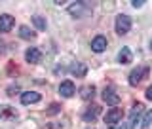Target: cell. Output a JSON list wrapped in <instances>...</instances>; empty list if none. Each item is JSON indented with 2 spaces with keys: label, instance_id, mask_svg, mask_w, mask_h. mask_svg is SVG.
<instances>
[{
  "label": "cell",
  "instance_id": "ffe728a7",
  "mask_svg": "<svg viewBox=\"0 0 152 129\" xmlns=\"http://www.w3.org/2000/svg\"><path fill=\"white\" fill-rule=\"evenodd\" d=\"M112 129H129V125H127V123H124V122H120L118 125H114Z\"/></svg>",
  "mask_w": 152,
  "mask_h": 129
},
{
  "label": "cell",
  "instance_id": "603a6c76",
  "mask_svg": "<svg viewBox=\"0 0 152 129\" xmlns=\"http://www.w3.org/2000/svg\"><path fill=\"white\" fill-rule=\"evenodd\" d=\"M4 51H6V47H4V44H2V42H0V55H2Z\"/></svg>",
  "mask_w": 152,
  "mask_h": 129
},
{
  "label": "cell",
  "instance_id": "2e32d148",
  "mask_svg": "<svg viewBox=\"0 0 152 129\" xmlns=\"http://www.w3.org/2000/svg\"><path fill=\"white\" fill-rule=\"evenodd\" d=\"M32 23H34V27L38 28V31H46V27H48L46 19L42 15H34V17H32Z\"/></svg>",
  "mask_w": 152,
  "mask_h": 129
},
{
  "label": "cell",
  "instance_id": "ac0fdd59",
  "mask_svg": "<svg viewBox=\"0 0 152 129\" xmlns=\"http://www.w3.org/2000/svg\"><path fill=\"white\" fill-rule=\"evenodd\" d=\"M150 123H152V110L145 112V118L141 120V127H142V129H146V127H150Z\"/></svg>",
  "mask_w": 152,
  "mask_h": 129
},
{
  "label": "cell",
  "instance_id": "8fae6325",
  "mask_svg": "<svg viewBox=\"0 0 152 129\" xmlns=\"http://www.w3.org/2000/svg\"><path fill=\"white\" fill-rule=\"evenodd\" d=\"M84 12H86V4L84 2H76V4H70L69 6V13L74 15V17H82Z\"/></svg>",
  "mask_w": 152,
  "mask_h": 129
},
{
  "label": "cell",
  "instance_id": "7c38bea8",
  "mask_svg": "<svg viewBox=\"0 0 152 129\" xmlns=\"http://www.w3.org/2000/svg\"><path fill=\"white\" fill-rule=\"evenodd\" d=\"M99 112H101V108H99V106H97V104H91V106H89V108H88V110H86V112H84V116H82V118H84V120H86V122H93V120H95V118H97V116H99Z\"/></svg>",
  "mask_w": 152,
  "mask_h": 129
},
{
  "label": "cell",
  "instance_id": "5b68a950",
  "mask_svg": "<svg viewBox=\"0 0 152 129\" xmlns=\"http://www.w3.org/2000/svg\"><path fill=\"white\" fill-rule=\"evenodd\" d=\"M103 101L107 103V104H110V106H118L120 104V95H118L114 89H104L103 91Z\"/></svg>",
  "mask_w": 152,
  "mask_h": 129
},
{
  "label": "cell",
  "instance_id": "30bf717a",
  "mask_svg": "<svg viewBox=\"0 0 152 129\" xmlns=\"http://www.w3.org/2000/svg\"><path fill=\"white\" fill-rule=\"evenodd\" d=\"M40 101V93H36V91H25V93H21V103L23 104H34Z\"/></svg>",
  "mask_w": 152,
  "mask_h": 129
},
{
  "label": "cell",
  "instance_id": "6da1fadb",
  "mask_svg": "<svg viewBox=\"0 0 152 129\" xmlns=\"http://www.w3.org/2000/svg\"><path fill=\"white\" fill-rule=\"evenodd\" d=\"M122 116H124L122 108H110V110L107 112V116H104V123L112 129L114 125H118V123L122 122Z\"/></svg>",
  "mask_w": 152,
  "mask_h": 129
},
{
  "label": "cell",
  "instance_id": "5bb4252c",
  "mask_svg": "<svg viewBox=\"0 0 152 129\" xmlns=\"http://www.w3.org/2000/svg\"><path fill=\"white\" fill-rule=\"evenodd\" d=\"M118 61H120L122 65L131 63V50H129V47H122V51L118 53Z\"/></svg>",
  "mask_w": 152,
  "mask_h": 129
},
{
  "label": "cell",
  "instance_id": "4fadbf2b",
  "mask_svg": "<svg viewBox=\"0 0 152 129\" xmlns=\"http://www.w3.org/2000/svg\"><path fill=\"white\" fill-rule=\"evenodd\" d=\"M70 72H72L74 76H78V78H84L86 72H88V69H86L84 63H74L72 66H70Z\"/></svg>",
  "mask_w": 152,
  "mask_h": 129
},
{
  "label": "cell",
  "instance_id": "7a4b0ae2",
  "mask_svg": "<svg viewBox=\"0 0 152 129\" xmlns=\"http://www.w3.org/2000/svg\"><path fill=\"white\" fill-rule=\"evenodd\" d=\"M129 28H131V19H129V15H118L116 17V32L118 34H127L129 32Z\"/></svg>",
  "mask_w": 152,
  "mask_h": 129
},
{
  "label": "cell",
  "instance_id": "52a82bcc",
  "mask_svg": "<svg viewBox=\"0 0 152 129\" xmlns=\"http://www.w3.org/2000/svg\"><path fill=\"white\" fill-rule=\"evenodd\" d=\"M13 23H15V19L10 15V13H2L0 15V32H10Z\"/></svg>",
  "mask_w": 152,
  "mask_h": 129
},
{
  "label": "cell",
  "instance_id": "9a60e30c",
  "mask_svg": "<svg viewBox=\"0 0 152 129\" xmlns=\"http://www.w3.org/2000/svg\"><path fill=\"white\" fill-rule=\"evenodd\" d=\"M19 36H21L23 40H32L36 34H34V32H32L27 25H23V27H19Z\"/></svg>",
  "mask_w": 152,
  "mask_h": 129
},
{
  "label": "cell",
  "instance_id": "d6986e66",
  "mask_svg": "<svg viewBox=\"0 0 152 129\" xmlns=\"http://www.w3.org/2000/svg\"><path fill=\"white\" fill-rule=\"evenodd\" d=\"M59 110H61V106H59L57 103H53V104H51L50 108H48V114H50V116H53V114H57Z\"/></svg>",
  "mask_w": 152,
  "mask_h": 129
},
{
  "label": "cell",
  "instance_id": "7402d4cb",
  "mask_svg": "<svg viewBox=\"0 0 152 129\" xmlns=\"http://www.w3.org/2000/svg\"><path fill=\"white\" fill-rule=\"evenodd\" d=\"M146 99L152 101V85H148V89H146Z\"/></svg>",
  "mask_w": 152,
  "mask_h": 129
},
{
  "label": "cell",
  "instance_id": "3957f363",
  "mask_svg": "<svg viewBox=\"0 0 152 129\" xmlns=\"http://www.w3.org/2000/svg\"><path fill=\"white\" fill-rule=\"evenodd\" d=\"M145 112V106H142L141 103H137V104H133V108H131V114H129V122H127V125H129V129H133L137 125V122H139V118H141V114Z\"/></svg>",
  "mask_w": 152,
  "mask_h": 129
},
{
  "label": "cell",
  "instance_id": "ba28073f",
  "mask_svg": "<svg viewBox=\"0 0 152 129\" xmlns=\"http://www.w3.org/2000/svg\"><path fill=\"white\" fill-rule=\"evenodd\" d=\"M25 59H27V63H32V65L40 63V59H42L40 50H38V47H28L25 51Z\"/></svg>",
  "mask_w": 152,
  "mask_h": 129
},
{
  "label": "cell",
  "instance_id": "e0dca14e",
  "mask_svg": "<svg viewBox=\"0 0 152 129\" xmlns=\"http://www.w3.org/2000/svg\"><path fill=\"white\" fill-rule=\"evenodd\" d=\"M93 95H95V87H93V85H86V87H82V99L89 101V99H93Z\"/></svg>",
  "mask_w": 152,
  "mask_h": 129
},
{
  "label": "cell",
  "instance_id": "44dd1931",
  "mask_svg": "<svg viewBox=\"0 0 152 129\" xmlns=\"http://www.w3.org/2000/svg\"><path fill=\"white\" fill-rule=\"evenodd\" d=\"M131 4H133V8H141L142 4H145V0H133Z\"/></svg>",
  "mask_w": 152,
  "mask_h": 129
},
{
  "label": "cell",
  "instance_id": "277c9868",
  "mask_svg": "<svg viewBox=\"0 0 152 129\" xmlns=\"http://www.w3.org/2000/svg\"><path fill=\"white\" fill-rule=\"evenodd\" d=\"M146 74H148V69H146V66H137V69L131 70V74H129V84L131 85H137Z\"/></svg>",
  "mask_w": 152,
  "mask_h": 129
},
{
  "label": "cell",
  "instance_id": "9c48e42d",
  "mask_svg": "<svg viewBox=\"0 0 152 129\" xmlns=\"http://www.w3.org/2000/svg\"><path fill=\"white\" fill-rule=\"evenodd\" d=\"M91 50L95 51V53H101V51H104L107 50V38L104 36H95L93 40H91Z\"/></svg>",
  "mask_w": 152,
  "mask_h": 129
},
{
  "label": "cell",
  "instance_id": "8992f818",
  "mask_svg": "<svg viewBox=\"0 0 152 129\" xmlns=\"http://www.w3.org/2000/svg\"><path fill=\"white\" fill-rule=\"evenodd\" d=\"M59 93L63 95L65 99L72 97V95L76 93V87H74V84L70 82V80H65V82H61V85H59Z\"/></svg>",
  "mask_w": 152,
  "mask_h": 129
}]
</instances>
